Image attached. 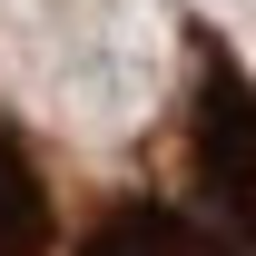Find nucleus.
I'll return each mask as SVG.
<instances>
[{"label": "nucleus", "instance_id": "nucleus-1", "mask_svg": "<svg viewBox=\"0 0 256 256\" xmlns=\"http://www.w3.org/2000/svg\"><path fill=\"white\" fill-rule=\"evenodd\" d=\"M60 256H256V79L217 30H188L178 108L60 226Z\"/></svg>", "mask_w": 256, "mask_h": 256}, {"label": "nucleus", "instance_id": "nucleus-2", "mask_svg": "<svg viewBox=\"0 0 256 256\" xmlns=\"http://www.w3.org/2000/svg\"><path fill=\"white\" fill-rule=\"evenodd\" d=\"M60 178L40 158V138L10 118V98H0V256H60Z\"/></svg>", "mask_w": 256, "mask_h": 256}]
</instances>
